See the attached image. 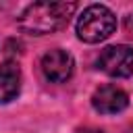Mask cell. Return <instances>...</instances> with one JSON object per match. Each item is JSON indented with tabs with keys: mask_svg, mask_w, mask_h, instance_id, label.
Instances as JSON below:
<instances>
[{
	"mask_svg": "<svg viewBox=\"0 0 133 133\" xmlns=\"http://www.w3.org/2000/svg\"><path fill=\"white\" fill-rule=\"evenodd\" d=\"M75 10V2H33L21 12L19 27L31 35L54 33L69 23Z\"/></svg>",
	"mask_w": 133,
	"mask_h": 133,
	"instance_id": "cell-1",
	"label": "cell"
},
{
	"mask_svg": "<svg viewBox=\"0 0 133 133\" xmlns=\"http://www.w3.org/2000/svg\"><path fill=\"white\" fill-rule=\"evenodd\" d=\"M116 29L114 12L104 4H89L77 19V35L85 44H100Z\"/></svg>",
	"mask_w": 133,
	"mask_h": 133,
	"instance_id": "cell-2",
	"label": "cell"
},
{
	"mask_svg": "<svg viewBox=\"0 0 133 133\" xmlns=\"http://www.w3.org/2000/svg\"><path fill=\"white\" fill-rule=\"evenodd\" d=\"M98 66L110 77H129L133 73V48L125 44L104 48L98 56Z\"/></svg>",
	"mask_w": 133,
	"mask_h": 133,
	"instance_id": "cell-3",
	"label": "cell"
},
{
	"mask_svg": "<svg viewBox=\"0 0 133 133\" xmlns=\"http://www.w3.org/2000/svg\"><path fill=\"white\" fill-rule=\"evenodd\" d=\"M73 71H75V60H73V56L66 50L56 48V50L46 52L44 58H42V73L52 83H64V81H69L71 75H73Z\"/></svg>",
	"mask_w": 133,
	"mask_h": 133,
	"instance_id": "cell-4",
	"label": "cell"
},
{
	"mask_svg": "<svg viewBox=\"0 0 133 133\" xmlns=\"http://www.w3.org/2000/svg\"><path fill=\"white\" fill-rule=\"evenodd\" d=\"M91 106L100 114H116L129 106V96L116 85H102L91 96Z\"/></svg>",
	"mask_w": 133,
	"mask_h": 133,
	"instance_id": "cell-5",
	"label": "cell"
},
{
	"mask_svg": "<svg viewBox=\"0 0 133 133\" xmlns=\"http://www.w3.org/2000/svg\"><path fill=\"white\" fill-rule=\"evenodd\" d=\"M21 89V71L15 62L0 64V104H6L17 98Z\"/></svg>",
	"mask_w": 133,
	"mask_h": 133,
	"instance_id": "cell-6",
	"label": "cell"
},
{
	"mask_svg": "<svg viewBox=\"0 0 133 133\" xmlns=\"http://www.w3.org/2000/svg\"><path fill=\"white\" fill-rule=\"evenodd\" d=\"M77 133H104L102 129H96V127H85V129H79Z\"/></svg>",
	"mask_w": 133,
	"mask_h": 133,
	"instance_id": "cell-7",
	"label": "cell"
}]
</instances>
